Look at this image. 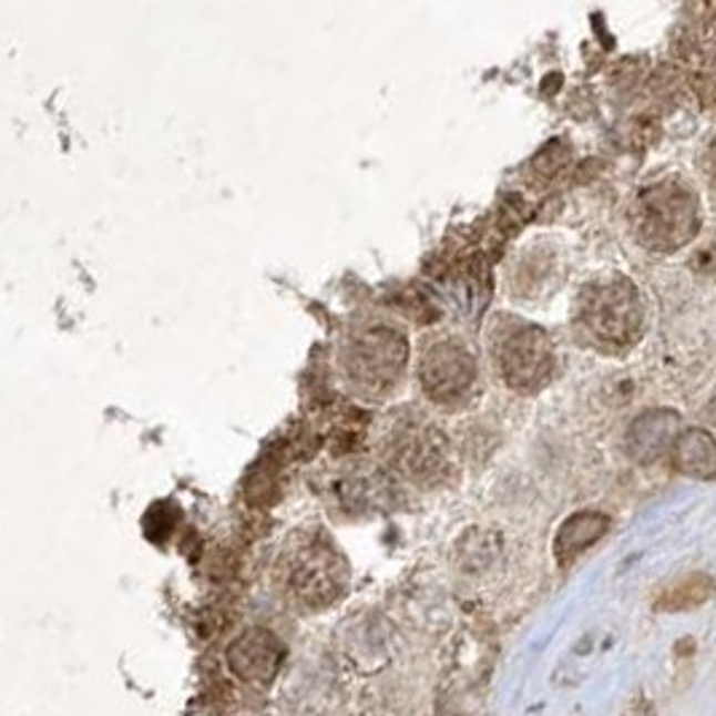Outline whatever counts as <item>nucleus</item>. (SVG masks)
Instances as JSON below:
<instances>
[{"label":"nucleus","mask_w":716,"mask_h":716,"mask_svg":"<svg viewBox=\"0 0 716 716\" xmlns=\"http://www.w3.org/2000/svg\"><path fill=\"white\" fill-rule=\"evenodd\" d=\"M406 360V338L389 328H374L351 338L344 362H347L349 379L374 395L398 381Z\"/></svg>","instance_id":"7ed1b4c3"},{"label":"nucleus","mask_w":716,"mask_h":716,"mask_svg":"<svg viewBox=\"0 0 716 716\" xmlns=\"http://www.w3.org/2000/svg\"><path fill=\"white\" fill-rule=\"evenodd\" d=\"M494 357L502 379L518 389V392H523V389H540L548 381L550 368H553L550 338L536 325H515V328H510L497 341Z\"/></svg>","instance_id":"20e7f679"},{"label":"nucleus","mask_w":716,"mask_h":716,"mask_svg":"<svg viewBox=\"0 0 716 716\" xmlns=\"http://www.w3.org/2000/svg\"><path fill=\"white\" fill-rule=\"evenodd\" d=\"M580 319L599 347L625 349L642 336L644 304L628 279H604L583 296Z\"/></svg>","instance_id":"f257e3e1"},{"label":"nucleus","mask_w":716,"mask_h":716,"mask_svg":"<svg viewBox=\"0 0 716 716\" xmlns=\"http://www.w3.org/2000/svg\"><path fill=\"white\" fill-rule=\"evenodd\" d=\"M283 647L264 631H250L232 647V666L242 679H268L277 671Z\"/></svg>","instance_id":"0eeeda50"},{"label":"nucleus","mask_w":716,"mask_h":716,"mask_svg":"<svg viewBox=\"0 0 716 716\" xmlns=\"http://www.w3.org/2000/svg\"><path fill=\"white\" fill-rule=\"evenodd\" d=\"M638 236L655 250H676L698 232V207L687 191L657 185L638 202Z\"/></svg>","instance_id":"f03ea898"},{"label":"nucleus","mask_w":716,"mask_h":716,"mask_svg":"<svg viewBox=\"0 0 716 716\" xmlns=\"http://www.w3.org/2000/svg\"><path fill=\"white\" fill-rule=\"evenodd\" d=\"M440 457H443V451L438 449V434L417 432V427H411V432L398 440V451H395L398 464L406 472H411V475L438 472Z\"/></svg>","instance_id":"6e6552de"},{"label":"nucleus","mask_w":716,"mask_h":716,"mask_svg":"<svg viewBox=\"0 0 716 716\" xmlns=\"http://www.w3.org/2000/svg\"><path fill=\"white\" fill-rule=\"evenodd\" d=\"M606 526H610V521L599 513H580L577 518H572V521L561 529L559 555L561 559H564V555L572 559V555L580 553L585 545L596 542L599 536L606 532Z\"/></svg>","instance_id":"1a4fd4ad"},{"label":"nucleus","mask_w":716,"mask_h":716,"mask_svg":"<svg viewBox=\"0 0 716 716\" xmlns=\"http://www.w3.org/2000/svg\"><path fill=\"white\" fill-rule=\"evenodd\" d=\"M338 569H341V561L330 553V548L315 542V545L298 550L290 564V574H287V585L304 601H328L341 587Z\"/></svg>","instance_id":"423d86ee"},{"label":"nucleus","mask_w":716,"mask_h":716,"mask_svg":"<svg viewBox=\"0 0 716 716\" xmlns=\"http://www.w3.org/2000/svg\"><path fill=\"white\" fill-rule=\"evenodd\" d=\"M421 383L434 402L462 400L475 383V360L459 344H432L421 357Z\"/></svg>","instance_id":"39448f33"}]
</instances>
